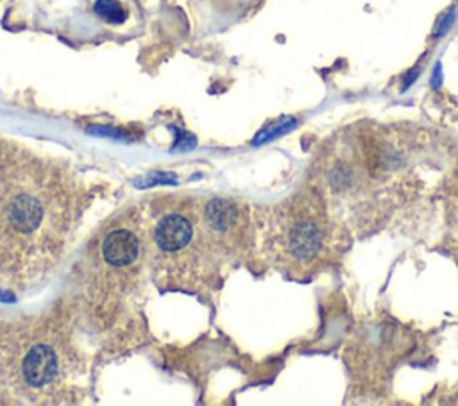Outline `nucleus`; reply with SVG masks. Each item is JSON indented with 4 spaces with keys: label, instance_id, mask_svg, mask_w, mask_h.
Instances as JSON below:
<instances>
[{
    "label": "nucleus",
    "instance_id": "nucleus-1",
    "mask_svg": "<svg viewBox=\"0 0 458 406\" xmlns=\"http://www.w3.org/2000/svg\"><path fill=\"white\" fill-rule=\"evenodd\" d=\"M194 224L183 213H168L158 222L154 229V241L161 254L174 256L190 246L194 240Z\"/></svg>",
    "mask_w": 458,
    "mask_h": 406
},
{
    "label": "nucleus",
    "instance_id": "nucleus-2",
    "mask_svg": "<svg viewBox=\"0 0 458 406\" xmlns=\"http://www.w3.org/2000/svg\"><path fill=\"white\" fill-rule=\"evenodd\" d=\"M286 253L295 261H310L321 251L322 231L313 220L301 219L286 231Z\"/></svg>",
    "mask_w": 458,
    "mask_h": 406
},
{
    "label": "nucleus",
    "instance_id": "nucleus-3",
    "mask_svg": "<svg viewBox=\"0 0 458 406\" xmlns=\"http://www.w3.org/2000/svg\"><path fill=\"white\" fill-rule=\"evenodd\" d=\"M140 240L129 229H113L102 241V258L110 267L124 268L136 261Z\"/></svg>",
    "mask_w": 458,
    "mask_h": 406
},
{
    "label": "nucleus",
    "instance_id": "nucleus-4",
    "mask_svg": "<svg viewBox=\"0 0 458 406\" xmlns=\"http://www.w3.org/2000/svg\"><path fill=\"white\" fill-rule=\"evenodd\" d=\"M57 374V360L52 349L47 345H36L27 353L23 360V376L33 387L49 385Z\"/></svg>",
    "mask_w": 458,
    "mask_h": 406
},
{
    "label": "nucleus",
    "instance_id": "nucleus-5",
    "mask_svg": "<svg viewBox=\"0 0 458 406\" xmlns=\"http://www.w3.org/2000/svg\"><path fill=\"white\" fill-rule=\"evenodd\" d=\"M93 11L97 13L99 18H102L107 23H113V25H120L127 18L126 8L120 4L119 0H95Z\"/></svg>",
    "mask_w": 458,
    "mask_h": 406
},
{
    "label": "nucleus",
    "instance_id": "nucleus-6",
    "mask_svg": "<svg viewBox=\"0 0 458 406\" xmlns=\"http://www.w3.org/2000/svg\"><path fill=\"white\" fill-rule=\"evenodd\" d=\"M453 20H454V13L450 11L446 16H444L442 20H440L439 25H437V32H435V35L440 36V35H442V32H446L447 31V27H450L451 23H453Z\"/></svg>",
    "mask_w": 458,
    "mask_h": 406
},
{
    "label": "nucleus",
    "instance_id": "nucleus-7",
    "mask_svg": "<svg viewBox=\"0 0 458 406\" xmlns=\"http://www.w3.org/2000/svg\"><path fill=\"white\" fill-rule=\"evenodd\" d=\"M433 86H435V88H439L440 86V83H442V73H440V65H437L435 66V72H433Z\"/></svg>",
    "mask_w": 458,
    "mask_h": 406
},
{
    "label": "nucleus",
    "instance_id": "nucleus-8",
    "mask_svg": "<svg viewBox=\"0 0 458 406\" xmlns=\"http://www.w3.org/2000/svg\"><path fill=\"white\" fill-rule=\"evenodd\" d=\"M417 76H419V68H416V70H412V72H410V76L406 77V80H405V88H409V86L412 85L413 79H417Z\"/></svg>",
    "mask_w": 458,
    "mask_h": 406
}]
</instances>
